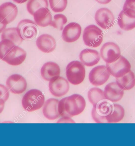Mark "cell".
<instances>
[{
    "mask_svg": "<svg viewBox=\"0 0 135 146\" xmlns=\"http://www.w3.org/2000/svg\"><path fill=\"white\" fill-rule=\"evenodd\" d=\"M86 102L84 98L78 94H74L59 101L58 111L61 117H72L78 115L84 110Z\"/></svg>",
    "mask_w": 135,
    "mask_h": 146,
    "instance_id": "1",
    "label": "cell"
},
{
    "mask_svg": "<svg viewBox=\"0 0 135 146\" xmlns=\"http://www.w3.org/2000/svg\"><path fill=\"white\" fill-rule=\"evenodd\" d=\"M45 97L41 90L31 89L27 91L23 97L21 104L23 108L28 112L35 111L44 106Z\"/></svg>",
    "mask_w": 135,
    "mask_h": 146,
    "instance_id": "2",
    "label": "cell"
},
{
    "mask_svg": "<svg viewBox=\"0 0 135 146\" xmlns=\"http://www.w3.org/2000/svg\"><path fill=\"white\" fill-rule=\"evenodd\" d=\"M66 74L68 82L73 85H79L83 82L85 78L84 65L78 60L71 62L66 67Z\"/></svg>",
    "mask_w": 135,
    "mask_h": 146,
    "instance_id": "3",
    "label": "cell"
},
{
    "mask_svg": "<svg viewBox=\"0 0 135 146\" xmlns=\"http://www.w3.org/2000/svg\"><path fill=\"white\" fill-rule=\"evenodd\" d=\"M83 39L86 46L90 48H97L102 42V31L96 25H88L84 29Z\"/></svg>",
    "mask_w": 135,
    "mask_h": 146,
    "instance_id": "4",
    "label": "cell"
},
{
    "mask_svg": "<svg viewBox=\"0 0 135 146\" xmlns=\"http://www.w3.org/2000/svg\"><path fill=\"white\" fill-rule=\"evenodd\" d=\"M113 104L105 99L93 106L91 115L97 123H108L106 117L110 115L113 108Z\"/></svg>",
    "mask_w": 135,
    "mask_h": 146,
    "instance_id": "5",
    "label": "cell"
},
{
    "mask_svg": "<svg viewBox=\"0 0 135 146\" xmlns=\"http://www.w3.org/2000/svg\"><path fill=\"white\" fill-rule=\"evenodd\" d=\"M106 67L110 75L115 78L123 76L131 71V64L126 58L120 55L111 63H106Z\"/></svg>",
    "mask_w": 135,
    "mask_h": 146,
    "instance_id": "6",
    "label": "cell"
},
{
    "mask_svg": "<svg viewBox=\"0 0 135 146\" xmlns=\"http://www.w3.org/2000/svg\"><path fill=\"white\" fill-rule=\"evenodd\" d=\"M49 89L53 96L61 97L68 92L70 86L67 80L60 76L52 78L49 81Z\"/></svg>",
    "mask_w": 135,
    "mask_h": 146,
    "instance_id": "7",
    "label": "cell"
},
{
    "mask_svg": "<svg viewBox=\"0 0 135 146\" xmlns=\"http://www.w3.org/2000/svg\"><path fill=\"white\" fill-rule=\"evenodd\" d=\"M36 24L32 20L29 19L21 21L16 28L23 40H29L34 38L37 36L38 28Z\"/></svg>",
    "mask_w": 135,
    "mask_h": 146,
    "instance_id": "8",
    "label": "cell"
},
{
    "mask_svg": "<svg viewBox=\"0 0 135 146\" xmlns=\"http://www.w3.org/2000/svg\"><path fill=\"white\" fill-rule=\"evenodd\" d=\"M6 86L11 93L19 94L26 90L27 83L26 80L21 75L15 74L10 76L6 81Z\"/></svg>",
    "mask_w": 135,
    "mask_h": 146,
    "instance_id": "9",
    "label": "cell"
},
{
    "mask_svg": "<svg viewBox=\"0 0 135 146\" xmlns=\"http://www.w3.org/2000/svg\"><path fill=\"white\" fill-rule=\"evenodd\" d=\"M110 76L106 66H98L90 72L88 79L92 85L97 87L104 84L109 80Z\"/></svg>",
    "mask_w": 135,
    "mask_h": 146,
    "instance_id": "10",
    "label": "cell"
},
{
    "mask_svg": "<svg viewBox=\"0 0 135 146\" xmlns=\"http://www.w3.org/2000/svg\"><path fill=\"white\" fill-rule=\"evenodd\" d=\"M100 56L106 63H111L115 61L120 55L119 46L113 42L105 43L101 48Z\"/></svg>",
    "mask_w": 135,
    "mask_h": 146,
    "instance_id": "11",
    "label": "cell"
},
{
    "mask_svg": "<svg viewBox=\"0 0 135 146\" xmlns=\"http://www.w3.org/2000/svg\"><path fill=\"white\" fill-rule=\"evenodd\" d=\"M94 18L98 25L104 29L112 28L115 19L112 11L105 8L98 9L96 12Z\"/></svg>",
    "mask_w": 135,
    "mask_h": 146,
    "instance_id": "12",
    "label": "cell"
},
{
    "mask_svg": "<svg viewBox=\"0 0 135 146\" xmlns=\"http://www.w3.org/2000/svg\"><path fill=\"white\" fill-rule=\"evenodd\" d=\"M26 56V52L24 49L15 46L8 51L2 60L10 65L16 66L21 64Z\"/></svg>",
    "mask_w": 135,
    "mask_h": 146,
    "instance_id": "13",
    "label": "cell"
},
{
    "mask_svg": "<svg viewBox=\"0 0 135 146\" xmlns=\"http://www.w3.org/2000/svg\"><path fill=\"white\" fill-rule=\"evenodd\" d=\"M17 14V6L12 3L7 2L0 6V20L6 25L12 22Z\"/></svg>",
    "mask_w": 135,
    "mask_h": 146,
    "instance_id": "14",
    "label": "cell"
},
{
    "mask_svg": "<svg viewBox=\"0 0 135 146\" xmlns=\"http://www.w3.org/2000/svg\"><path fill=\"white\" fill-rule=\"evenodd\" d=\"M81 31L82 28L80 25L76 22L70 23L63 29L62 37L66 42H74L80 37Z\"/></svg>",
    "mask_w": 135,
    "mask_h": 146,
    "instance_id": "15",
    "label": "cell"
},
{
    "mask_svg": "<svg viewBox=\"0 0 135 146\" xmlns=\"http://www.w3.org/2000/svg\"><path fill=\"white\" fill-rule=\"evenodd\" d=\"M104 92L105 99L112 103L120 101L124 94V90L118 87L116 82L107 84Z\"/></svg>",
    "mask_w": 135,
    "mask_h": 146,
    "instance_id": "16",
    "label": "cell"
},
{
    "mask_svg": "<svg viewBox=\"0 0 135 146\" xmlns=\"http://www.w3.org/2000/svg\"><path fill=\"white\" fill-rule=\"evenodd\" d=\"M59 100L55 98H49L44 103L42 113L44 117L50 121H53L60 116L58 111Z\"/></svg>",
    "mask_w": 135,
    "mask_h": 146,
    "instance_id": "17",
    "label": "cell"
},
{
    "mask_svg": "<svg viewBox=\"0 0 135 146\" xmlns=\"http://www.w3.org/2000/svg\"><path fill=\"white\" fill-rule=\"evenodd\" d=\"M36 45L39 50L45 53L53 52L56 47V42L52 36L43 34L39 36L36 41Z\"/></svg>",
    "mask_w": 135,
    "mask_h": 146,
    "instance_id": "18",
    "label": "cell"
},
{
    "mask_svg": "<svg viewBox=\"0 0 135 146\" xmlns=\"http://www.w3.org/2000/svg\"><path fill=\"white\" fill-rule=\"evenodd\" d=\"M79 59L83 65L88 67L93 66L97 64L100 60V54L96 50L83 49L79 54Z\"/></svg>",
    "mask_w": 135,
    "mask_h": 146,
    "instance_id": "19",
    "label": "cell"
},
{
    "mask_svg": "<svg viewBox=\"0 0 135 146\" xmlns=\"http://www.w3.org/2000/svg\"><path fill=\"white\" fill-rule=\"evenodd\" d=\"M33 16L36 24L41 27H46L52 23V15L48 8L43 7L39 9L34 13Z\"/></svg>",
    "mask_w": 135,
    "mask_h": 146,
    "instance_id": "20",
    "label": "cell"
},
{
    "mask_svg": "<svg viewBox=\"0 0 135 146\" xmlns=\"http://www.w3.org/2000/svg\"><path fill=\"white\" fill-rule=\"evenodd\" d=\"M41 75L42 78L46 81H49L55 77L59 76L60 68L57 64L53 62H48L43 65L41 68Z\"/></svg>",
    "mask_w": 135,
    "mask_h": 146,
    "instance_id": "21",
    "label": "cell"
},
{
    "mask_svg": "<svg viewBox=\"0 0 135 146\" xmlns=\"http://www.w3.org/2000/svg\"><path fill=\"white\" fill-rule=\"evenodd\" d=\"M118 24L124 31L132 30L135 28V16L122 10L118 17Z\"/></svg>",
    "mask_w": 135,
    "mask_h": 146,
    "instance_id": "22",
    "label": "cell"
},
{
    "mask_svg": "<svg viewBox=\"0 0 135 146\" xmlns=\"http://www.w3.org/2000/svg\"><path fill=\"white\" fill-rule=\"evenodd\" d=\"M116 82L118 87L124 90H129L135 86V75L130 71L120 78H116Z\"/></svg>",
    "mask_w": 135,
    "mask_h": 146,
    "instance_id": "23",
    "label": "cell"
},
{
    "mask_svg": "<svg viewBox=\"0 0 135 146\" xmlns=\"http://www.w3.org/2000/svg\"><path fill=\"white\" fill-rule=\"evenodd\" d=\"M125 115V110L120 104H113V110L106 117L108 123H116L120 122Z\"/></svg>",
    "mask_w": 135,
    "mask_h": 146,
    "instance_id": "24",
    "label": "cell"
},
{
    "mask_svg": "<svg viewBox=\"0 0 135 146\" xmlns=\"http://www.w3.org/2000/svg\"><path fill=\"white\" fill-rule=\"evenodd\" d=\"M1 39L2 40L7 39L12 41L16 46H19L23 40L18 33L16 28H10L5 29L3 32Z\"/></svg>",
    "mask_w": 135,
    "mask_h": 146,
    "instance_id": "25",
    "label": "cell"
},
{
    "mask_svg": "<svg viewBox=\"0 0 135 146\" xmlns=\"http://www.w3.org/2000/svg\"><path fill=\"white\" fill-rule=\"evenodd\" d=\"M87 96L90 102L95 106L100 102L106 99L102 90L99 88L94 87L88 90Z\"/></svg>",
    "mask_w": 135,
    "mask_h": 146,
    "instance_id": "26",
    "label": "cell"
},
{
    "mask_svg": "<svg viewBox=\"0 0 135 146\" xmlns=\"http://www.w3.org/2000/svg\"><path fill=\"white\" fill-rule=\"evenodd\" d=\"M48 0H29L27 5L28 12L31 15H33L39 9L41 8H48Z\"/></svg>",
    "mask_w": 135,
    "mask_h": 146,
    "instance_id": "27",
    "label": "cell"
},
{
    "mask_svg": "<svg viewBox=\"0 0 135 146\" xmlns=\"http://www.w3.org/2000/svg\"><path fill=\"white\" fill-rule=\"evenodd\" d=\"M50 8L55 13L63 12L68 5V0H49Z\"/></svg>",
    "mask_w": 135,
    "mask_h": 146,
    "instance_id": "28",
    "label": "cell"
},
{
    "mask_svg": "<svg viewBox=\"0 0 135 146\" xmlns=\"http://www.w3.org/2000/svg\"><path fill=\"white\" fill-rule=\"evenodd\" d=\"M67 17L63 14H56L53 17V20L50 26L60 31L63 29L64 25L67 22Z\"/></svg>",
    "mask_w": 135,
    "mask_h": 146,
    "instance_id": "29",
    "label": "cell"
},
{
    "mask_svg": "<svg viewBox=\"0 0 135 146\" xmlns=\"http://www.w3.org/2000/svg\"><path fill=\"white\" fill-rule=\"evenodd\" d=\"M15 46L12 41L7 39L2 40L0 42V59H3L7 52Z\"/></svg>",
    "mask_w": 135,
    "mask_h": 146,
    "instance_id": "30",
    "label": "cell"
},
{
    "mask_svg": "<svg viewBox=\"0 0 135 146\" xmlns=\"http://www.w3.org/2000/svg\"><path fill=\"white\" fill-rule=\"evenodd\" d=\"M122 10L130 15L135 16V0H126Z\"/></svg>",
    "mask_w": 135,
    "mask_h": 146,
    "instance_id": "31",
    "label": "cell"
},
{
    "mask_svg": "<svg viewBox=\"0 0 135 146\" xmlns=\"http://www.w3.org/2000/svg\"><path fill=\"white\" fill-rule=\"evenodd\" d=\"M10 97V92L7 86L0 84V98L3 99L5 102Z\"/></svg>",
    "mask_w": 135,
    "mask_h": 146,
    "instance_id": "32",
    "label": "cell"
},
{
    "mask_svg": "<svg viewBox=\"0 0 135 146\" xmlns=\"http://www.w3.org/2000/svg\"><path fill=\"white\" fill-rule=\"evenodd\" d=\"M57 123H75L74 121L71 119V117H64L60 119L57 121Z\"/></svg>",
    "mask_w": 135,
    "mask_h": 146,
    "instance_id": "33",
    "label": "cell"
},
{
    "mask_svg": "<svg viewBox=\"0 0 135 146\" xmlns=\"http://www.w3.org/2000/svg\"><path fill=\"white\" fill-rule=\"evenodd\" d=\"M5 101L0 98V114L4 110L5 106Z\"/></svg>",
    "mask_w": 135,
    "mask_h": 146,
    "instance_id": "34",
    "label": "cell"
},
{
    "mask_svg": "<svg viewBox=\"0 0 135 146\" xmlns=\"http://www.w3.org/2000/svg\"><path fill=\"white\" fill-rule=\"evenodd\" d=\"M99 3L102 4V5H106L109 3L112 0H95Z\"/></svg>",
    "mask_w": 135,
    "mask_h": 146,
    "instance_id": "35",
    "label": "cell"
},
{
    "mask_svg": "<svg viewBox=\"0 0 135 146\" xmlns=\"http://www.w3.org/2000/svg\"><path fill=\"white\" fill-rule=\"evenodd\" d=\"M6 25L4 24L3 22L0 20V33H2L5 30L6 27Z\"/></svg>",
    "mask_w": 135,
    "mask_h": 146,
    "instance_id": "36",
    "label": "cell"
},
{
    "mask_svg": "<svg viewBox=\"0 0 135 146\" xmlns=\"http://www.w3.org/2000/svg\"><path fill=\"white\" fill-rule=\"evenodd\" d=\"M13 1L15 3H17L22 4L25 3L28 0H13Z\"/></svg>",
    "mask_w": 135,
    "mask_h": 146,
    "instance_id": "37",
    "label": "cell"
}]
</instances>
